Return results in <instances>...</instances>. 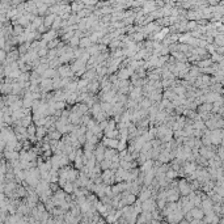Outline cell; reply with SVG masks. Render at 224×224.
Segmentation results:
<instances>
[{
  "instance_id": "1",
  "label": "cell",
  "mask_w": 224,
  "mask_h": 224,
  "mask_svg": "<svg viewBox=\"0 0 224 224\" xmlns=\"http://www.w3.org/2000/svg\"><path fill=\"white\" fill-rule=\"evenodd\" d=\"M39 88H41V91H43V92H47V91L52 89V88H54V81H52V79H42Z\"/></svg>"
},
{
  "instance_id": "2",
  "label": "cell",
  "mask_w": 224,
  "mask_h": 224,
  "mask_svg": "<svg viewBox=\"0 0 224 224\" xmlns=\"http://www.w3.org/2000/svg\"><path fill=\"white\" fill-rule=\"evenodd\" d=\"M190 186L186 183V181H181L178 183V192L180 194H182V195H187V194H190Z\"/></svg>"
},
{
  "instance_id": "3",
  "label": "cell",
  "mask_w": 224,
  "mask_h": 224,
  "mask_svg": "<svg viewBox=\"0 0 224 224\" xmlns=\"http://www.w3.org/2000/svg\"><path fill=\"white\" fill-rule=\"evenodd\" d=\"M104 144L106 147H109L110 150H114V148H118L119 141H118L117 139H109V138H106V139H104Z\"/></svg>"
},
{
  "instance_id": "4",
  "label": "cell",
  "mask_w": 224,
  "mask_h": 224,
  "mask_svg": "<svg viewBox=\"0 0 224 224\" xmlns=\"http://www.w3.org/2000/svg\"><path fill=\"white\" fill-rule=\"evenodd\" d=\"M190 214H192V216L195 220H200L205 216V211L203 210H199V209H193L192 211H190Z\"/></svg>"
},
{
  "instance_id": "5",
  "label": "cell",
  "mask_w": 224,
  "mask_h": 224,
  "mask_svg": "<svg viewBox=\"0 0 224 224\" xmlns=\"http://www.w3.org/2000/svg\"><path fill=\"white\" fill-rule=\"evenodd\" d=\"M57 37V32L55 30H50L49 33H46V34L42 35V38H43V41L46 42H51V41H54V38Z\"/></svg>"
},
{
  "instance_id": "6",
  "label": "cell",
  "mask_w": 224,
  "mask_h": 224,
  "mask_svg": "<svg viewBox=\"0 0 224 224\" xmlns=\"http://www.w3.org/2000/svg\"><path fill=\"white\" fill-rule=\"evenodd\" d=\"M55 16L54 15H49L47 17L45 18V22H43V25L46 26V28H49V26H52V24H54V21H55Z\"/></svg>"
},
{
  "instance_id": "7",
  "label": "cell",
  "mask_w": 224,
  "mask_h": 224,
  "mask_svg": "<svg viewBox=\"0 0 224 224\" xmlns=\"http://www.w3.org/2000/svg\"><path fill=\"white\" fill-rule=\"evenodd\" d=\"M131 75V72L128 71V68L126 70V68H123V70H121L119 71V74H118V77L121 79V80H126V79L128 77Z\"/></svg>"
},
{
  "instance_id": "8",
  "label": "cell",
  "mask_w": 224,
  "mask_h": 224,
  "mask_svg": "<svg viewBox=\"0 0 224 224\" xmlns=\"http://www.w3.org/2000/svg\"><path fill=\"white\" fill-rule=\"evenodd\" d=\"M63 189H64V192L68 193V194L72 193V192H75V186H74V183H72V182H67V183L64 185Z\"/></svg>"
},
{
  "instance_id": "9",
  "label": "cell",
  "mask_w": 224,
  "mask_h": 224,
  "mask_svg": "<svg viewBox=\"0 0 224 224\" xmlns=\"http://www.w3.org/2000/svg\"><path fill=\"white\" fill-rule=\"evenodd\" d=\"M91 43H92V41H91V38H83V39H80V46L81 47H91Z\"/></svg>"
},
{
  "instance_id": "10",
  "label": "cell",
  "mask_w": 224,
  "mask_h": 224,
  "mask_svg": "<svg viewBox=\"0 0 224 224\" xmlns=\"http://www.w3.org/2000/svg\"><path fill=\"white\" fill-rule=\"evenodd\" d=\"M46 131H47V128H46L45 126L37 127V138H38V139H41L42 135H45V134H46Z\"/></svg>"
},
{
  "instance_id": "11",
  "label": "cell",
  "mask_w": 224,
  "mask_h": 224,
  "mask_svg": "<svg viewBox=\"0 0 224 224\" xmlns=\"http://www.w3.org/2000/svg\"><path fill=\"white\" fill-rule=\"evenodd\" d=\"M97 88H98V83H97L96 80H92L91 84L88 85V91H92V92H94Z\"/></svg>"
},
{
  "instance_id": "12",
  "label": "cell",
  "mask_w": 224,
  "mask_h": 224,
  "mask_svg": "<svg viewBox=\"0 0 224 224\" xmlns=\"http://www.w3.org/2000/svg\"><path fill=\"white\" fill-rule=\"evenodd\" d=\"M60 133L59 131H55V133H50V139L51 140H59L60 139Z\"/></svg>"
},
{
  "instance_id": "13",
  "label": "cell",
  "mask_w": 224,
  "mask_h": 224,
  "mask_svg": "<svg viewBox=\"0 0 224 224\" xmlns=\"http://www.w3.org/2000/svg\"><path fill=\"white\" fill-rule=\"evenodd\" d=\"M70 45L72 46V47H74V46H76V45H80V39H79V37H76V35H75V37H72L70 39Z\"/></svg>"
},
{
  "instance_id": "14",
  "label": "cell",
  "mask_w": 224,
  "mask_h": 224,
  "mask_svg": "<svg viewBox=\"0 0 224 224\" xmlns=\"http://www.w3.org/2000/svg\"><path fill=\"white\" fill-rule=\"evenodd\" d=\"M58 39H54V41H51V42H49L47 43V47L49 49H52V47H57V46H59V43H58Z\"/></svg>"
}]
</instances>
